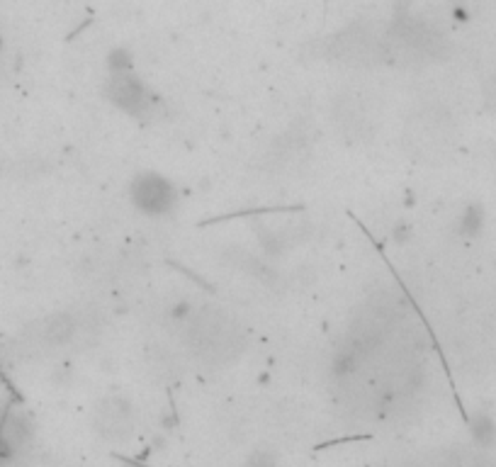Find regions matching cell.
I'll use <instances>...</instances> for the list:
<instances>
[{"mask_svg":"<svg viewBox=\"0 0 496 467\" xmlns=\"http://www.w3.org/2000/svg\"><path fill=\"white\" fill-rule=\"evenodd\" d=\"M131 207L144 217H170L180 202V192L170 178L160 176L156 170H144L131 178L130 183Z\"/></svg>","mask_w":496,"mask_h":467,"instance_id":"1","label":"cell"},{"mask_svg":"<svg viewBox=\"0 0 496 467\" xmlns=\"http://www.w3.org/2000/svg\"><path fill=\"white\" fill-rule=\"evenodd\" d=\"M92 429L107 443H124L134 433V404L120 394L100 399L92 409Z\"/></svg>","mask_w":496,"mask_h":467,"instance_id":"2","label":"cell"},{"mask_svg":"<svg viewBox=\"0 0 496 467\" xmlns=\"http://www.w3.org/2000/svg\"><path fill=\"white\" fill-rule=\"evenodd\" d=\"M107 95L112 100V105L127 115L139 120L156 115L159 98H153L151 91L137 76H131L130 71H115V76L110 78V85H107Z\"/></svg>","mask_w":496,"mask_h":467,"instance_id":"3","label":"cell"},{"mask_svg":"<svg viewBox=\"0 0 496 467\" xmlns=\"http://www.w3.org/2000/svg\"><path fill=\"white\" fill-rule=\"evenodd\" d=\"M244 467H280V458L273 448H256L248 452Z\"/></svg>","mask_w":496,"mask_h":467,"instance_id":"4","label":"cell"}]
</instances>
